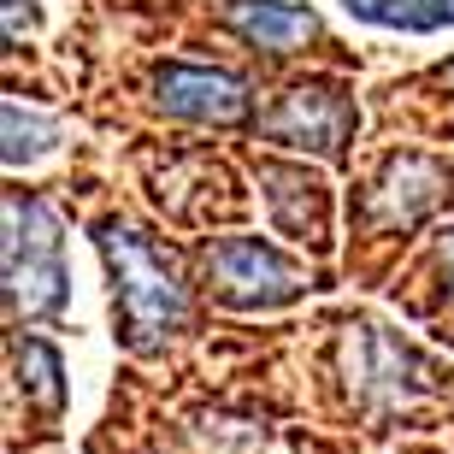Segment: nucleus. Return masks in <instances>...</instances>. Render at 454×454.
Masks as SVG:
<instances>
[{
    "mask_svg": "<svg viewBox=\"0 0 454 454\" xmlns=\"http://www.w3.org/2000/svg\"><path fill=\"white\" fill-rule=\"evenodd\" d=\"M153 101L189 124H242L248 118V89L213 66H160Z\"/></svg>",
    "mask_w": 454,
    "mask_h": 454,
    "instance_id": "423d86ee",
    "label": "nucleus"
},
{
    "mask_svg": "<svg viewBox=\"0 0 454 454\" xmlns=\"http://www.w3.org/2000/svg\"><path fill=\"white\" fill-rule=\"evenodd\" d=\"M260 184H266V201H271V219H278V231L289 236H313L319 242L325 236V189L307 177V171L295 166H260Z\"/></svg>",
    "mask_w": 454,
    "mask_h": 454,
    "instance_id": "6e6552de",
    "label": "nucleus"
},
{
    "mask_svg": "<svg viewBox=\"0 0 454 454\" xmlns=\"http://www.w3.org/2000/svg\"><path fill=\"white\" fill-rule=\"evenodd\" d=\"M437 189H442V171L431 166V160H389L384 171V184L372 189V213L389 224H413L419 213H431V201H437Z\"/></svg>",
    "mask_w": 454,
    "mask_h": 454,
    "instance_id": "1a4fd4ad",
    "label": "nucleus"
},
{
    "mask_svg": "<svg viewBox=\"0 0 454 454\" xmlns=\"http://www.w3.org/2000/svg\"><path fill=\"white\" fill-rule=\"evenodd\" d=\"M207 289L224 307H284L307 289L301 266H289L284 254L260 236H224L207 248Z\"/></svg>",
    "mask_w": 454,
    "mask_h": 454,
    "instance_id": "7ed1b4c3",
    "label": "nucleus"
},
{
    "mask_svg": "<svg viewBox=\"0 0 454 454\" xmlns=\"http://www.w3.org/2000/svg\"><path fill=\"white\" fill-rule=\"evenodd\" d=\"M95 242H101V260L113 271V313H118V331H124V348L153 354L189 319V295H184V278L171 266V254L153 236L130 231L118 219H106L95 231Z\"/></svg>",
    "mask_w": 454,
    "mask_h": 454,
    "instance_id": "f257e3e1",
    "label": "nucleus"
},
{
    "mask_svg": "<svg viewBox=\"0 0 454 454\" xmlns=\"http://www.w3.org/2000/svg\"><path fill=\"white\" fill-rule=\"evenodd\" d=\"M59 142V124L42 113H30V106L6 101V166H30V160H42V153Z\"/></svg>",
    "mask_w": 454,
    "mask_h": 454,
    "instance_id": "f8f14e48",
    "label": "nucleus"
},
{
    "mask_svg": "<svg viewBox=\"0 0 454 454\" xmlns=\"http://www.w3.org/2000/svg\"><path fill=\"white\" fill-rule=\"evenodd\" d=\"M354 18L389 24V30H442L454 24V0H342Z\"/></svg>",
    "mask_w": 454,
    "mask_h": 454,
    "instance_id": "9b49d317",
    "label": "nucleus"
},
{
    "mask_svg": "<svg viewBox=\"0 0 454 454\" xmlns=\"http://www.w3.org/2000/svg\"><path fill=\"white\" fill-rule=\"evenodd\" d=\"M442 77H449V83H454V66H449V71H442Z\"/></svg>",
    "mask_w": 454,
    "mask_h": 454,
    "instance_id": "2eb2a0df",
    "label": "nucleus"
},
{
    "mask_svg": "<svg viewBox=\"0 0 454 454\" xmlns=\"http://www.w3.org/2000/svg\"><path fill=\"white\" fill-rule=\"evenodd\" d=\"M12 372H18V389L42 413H59L66 407V372H59V354L42 337H12Z\"/></svg>",
    "mask_w": 454,
    "mask_h": 454,
    "instance_id": "9d476101",
    "label": "nucleus"
},
{
    "mask_svg": "<svg viewBox=\"0 0 454 454\" xmlns=\"http://www.w3.org/2000/svg\"><path fill=\"white\" fill-rule=\"evenodd\" d=\"M231 30L248 48L301 53L307 42H319V18L307 6H284V0H231Z\"/></svg>",
    "mask_w": 454,
    "mask_h": 454,
    "instance_id": "0eeeda50",
    "label": "nucleus"
},
{
    "mask_svg": "<svg viewBox=\"0 0 454 454\" xmlns=\"http://www.w3.org/2000/svg\"><path fill=\"white\" fill-rule=\"evenodd\" d=\"M30 24H35V6H30V0H6V35L18 42V35L30 30Z\"/></svg>",
    "mask_w": 454,
    "mask_h": 454,
    "instance_id": "ddd939ff",
    "label": "nucleus"
},
{
    "mask_svg": "<svg viewBox=\"0 0 454 454\" xmlns=\"http://www.w3.org/2000/svg\"><path fill=\"white\" fill-rule=\"evenodd\" d=\"M431 378H437V366H431L413 342H402L395 331H384V325H360V331L348 337V384H354L360 402L407 407V402H419L425 389H431Z\"/></svg>",
    "mask_w": 454,
    "mask_h": 454,
    "instance_id": "20e7f679",
    "label": "nucleus"
},
{
    "mask_svg": "<svg viewBox=\"0 0 454 454\" xmlns=\"http://www.w3.org/2000/svg\"><path fill=\"white\" fill-rule=\"evenodd\" d=\"M66 301V266H59V219L42 195L6 189V313L12 319H48Z\"/></svg>",
    "mask_w": 454,
    "mask_h": 454,
    "instance_id": "f03ea898",
    "label": "nucleus"
},
{
    "mask_svg": "<svg viewBox=\"0 0 454 454\" xmlns=\"http://www.w3.org/2000/svg\"><path fill=\"white\" fill-rule=\"evenodd\" d=\"M442 266H449V284H454V219L442 224Z\"/></svg>",
    "mask_w": 454,
    "mask_h": 454,
    "instance_id": "4468645a",
    "label": "nucleus"
},
{
    "mask_svg": "<svg viewBox=\"0 0 454 454\" xmlns=\"http://www.w3.org/2000/svg\"><path fill=\"white\" fill-rule=\"evenodd\" d=\"M260 130L271 142H284V148H307L319 160H337L354 136V101L342 83H295L260 118Z\"/></svg>",
    "mask_w": 454,
    "mask_h": 454,
    "instance_id": "39448f33",
    "label": "nucleus"
}]
</instances>
